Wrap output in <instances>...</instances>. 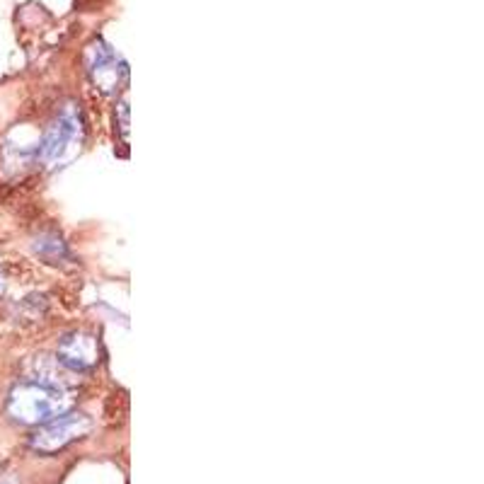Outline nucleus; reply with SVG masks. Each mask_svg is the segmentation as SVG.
<instances>
[{"instance_id": "nucleus-3", "label": "nucleus", "mask_w": 484, "mask_h": 484, "mask_svg": "<svg viewBox=\"0 0 484 484\" xmlns=\"http://www.w3.org/2000/svg\"><path fill=\"white\" fill-rule=\"evenodd\" d=\"M90 417L80 412H64L59 414L56 419L41 424L36 433L29 440V445L36 453H44V455H51V453L64 450L66 445H71L73 440L83 438L85 433L90 431Z\"/></svg>"}, {"instance_id": "nucleus-2", "label": "nucleus", "mask_w": 484, "mask_h": 484, "mask_svg": "<svg viewBox=\"0 0 484 484\" xmlns=\"http://www.w3.org/2000/svg\"><path fill=\"white\" fill-rule=\"evenodd\" d=\"M80 146H83V119H80V111L68 104L41 136L36 146V158L46 167H64L76 158Z\"/></svg>"}, {"instance_id": "nucleus-7", "label": "nucleus", "mask_w": 484, "mask_h": 484, "mask_svg": "<svg viewBox=\"0 0 484 484\" xmlns=\"http://www.w3.org/2000/svg\"><path fill=\"white\" fill-rule=\"evenodd\" d=\"M0 484H12V482H10V480H5V482H0Z\"/></svg>"}, {"instance_id": "nucleus-5", "label": "nucleus", "mask_w": 484, "mask_h": 484, "mask_svg": "<svg viewBox=\"0 0 484 484\" xmlns=\"http://www.w3.org/2000/svg\"><path fill=\"white\" fill-rule=\"evenodd\" d=\"M88 73L92 83L102 92H114L121 80L123 64L116 59V54L111 51L107 44L95 41V44L88 49Z\"/></svg>"}, {"instance_id": "nucleus-6", "label": "nucleus", "mask_w": 484, "mask_h": 484, "mask_svg": "<svg viewBox=\"0 0 484 484\" xmlns=\"http://www.w3.org/2000/svg\"><path fill=\"white\" fill-rule=\"evenodd\" d=\"M0 293H3V278H0Z\"/></svg>"}, {"instance_id": "nucleus-4", "label": "nucleus", "mask_w": 484, "mask_h": 484, "mask_svg": "<svg viewBox=\"0 0 484 484\" xmlns=\"http://www.w3.org/2000/svg\"><path fill=\"white\" fill-rule=\"evenodd\" d=\"M56 361L73 373H88L99 363V341L90 332H71L59 341Z\"/></svg>"}, {"instance_id": "nucleus-1", "label": "nucleus", "mask_w": 484, "mask_h": 484, "mask_svg": "<svg viewBox=\"0 0 484 484\" xmlns=\"http://www.w3.org/2000/svg\"><path fill=\"white\" fill-rule=\"evenodd\" d=\"M68 407H71L68 395L54 383L24 380L12 388L8 395V414L17 424L27 426L46 424L59 414L68 412Z\"/></svg>"}]
</instances>
